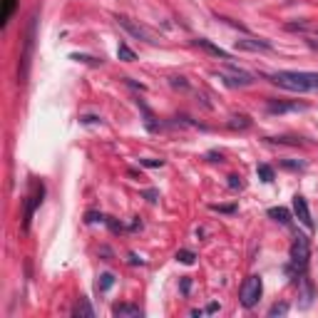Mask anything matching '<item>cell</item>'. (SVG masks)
<instances>
[{"instance_id": "cell-1", "label": "cell", "mask_w": 318, "mask_h": 318, "mask_svg": "<svg viewBox=\"0 0 318 318\" xmlns=\"http://www.w3.org/2000/svg\"><path fill=\"white\" fill-rule=\"evenodd\" d=\"M266 80H271L276 87L289 90V92H316L318 90V72L278 70V72H268Z\"/></svg>"}, {"instance_id": "cell-2", "label": "cell", "mask_w": 318, "mask_h": 318, "mask_svg": "<svg viewBox=\"0 0 318 318\" xmlns=\"http://www.w3.org/2000/svg\"><path fill=\"white\" fill-rule=\"evenodd\" d=\"M289 259H291V264L286 266V271L293 273V276H303V271L308 266V259H311V246H308V238L303 234H298L293 238V244L289 249Z\"/></svg>"}, {"instance_id": "cell-3", "label": "cell", "mask_w": 318, "mask_h": 318, "mask_svg": "<svg viewBox=\"0 0 318 318\" xmlns=\"http://www.w3.org/2000/svg\"><path fill=\"white\" fill-rule=\"evenodd\" d=\"M261 293H264V281H261V276L254 273V276H249L246 281L241 284V291H238V301H241L244 308H254V306L259 303Z\"/></svg>"}, {"instance_id": "cell-4", "label": "cell", "mask_w": 318, "mask_h": 318, "mask_svg": "<svg viewBox=\"0 0 318 318\" xmlns=\"http://www.w3.org/2000/svg\"><path fill=\"white\" fill-rule=\"evenodd\" d=\"M117 23L122 25L132 37H137V40H144V43H149V45H157L159 43V37L152 32V30H147L144 25H139V23H134V20H130L127 15H117Z\"/></svg>"}, {"instance_id": "cell-5", "label": "cell", "mask_w": 318, "mask_h": 318, "mask_svg": "<svg viewBox=\"0 0 318 318\" xmlns=\"http://www.w3.org/2000/svg\"><path fill=\"white\" fill-rule=\"evenodd\" d=\"M219 77L229 87H249V85H254V75L246 72V70H238V67H229V72H221Z\"/></svg>"}, {"instance_id": "cell-6", "label": "cell", "mask_w": 318, "mask_h": 318, "mask_svg": "<svg viewBox=\"0 0 318 318\" xmlns=\"http://www.w3.org/2000/svg\"><path fill=\"white\" fill-rule=\"evenodd\" d=\"M43 194H45V189H43V184H35L32 186V194L27 196V207H25V219H23V229L27 231L30 229V221H32V214H35V209L43 204Z\"/></svg>"}, {"instance_id": "cell-7", "label": "cell", "mask_w": 318, "mask_h": 318, "mask_svg": "<svg viewBox=\"0 0 318 318\" xmlns=\"http://www.w3.org/2000/svg\"><path fill=\"white\" fill-rule=\"evenodd\" d=\"M293 214H296V219H298L306 229H313V219H311V209H308L306 196H301V194L293 196Z\"/></svg>"}, {"instance_id": "cell-8", "label": "cell", "mask_w": 318, "mask_h": 318, "mask_svg": "<svg viewBox=\"0 0 318 318\" xmlns=\"http://www.w3.org/2000/svg\"><path fill=\"white\" fill-rule=\"evenodd\" d=\"M236 50H271V43H266V40H256V37H241V40H236L234 43Z\"/></svg>"}, {"instance_id": "cell-9", "label": "cell", "mask_w": 318, "mask_h": 318, "mask_svg": "<svg viewBox=\"0 0 318 318\" xmlns=\"http://www.w3.org/2000/svg\"><path fill=\"white\" fill-rule=\"evenodd\" d=\"M296 109H306V105H301V102H278V100H268V105H266V112H268V114L296 112Z\"/></svg>"}, {"instance_id": "cell-10", "label": "cell", "mask_w": 318, "mask_h": 318, "mask_svg": "<svg viewBox=\"0 0 318 318\" xmlns=\"http://www.w3.org/2000/svg\"><path fill=\"white\" fill-rule=\"evenodd\" d=\"M194 45H196V48H204L209 55H214V57H219V60H231V55H229L224 48L214 45L212 40H207V37H196V40H194Z\"/></svg>"}, {"instance_id": "cell-11", "label": "cell", "mask_w": 318, "mask_h": 318, "mask_svg": "<svg viewBox=\"0 0 318 318\" xmlns=\"http://www.w3.org/2000/svg\"><path fill=\"white\" fill-rule=\"evenodd\" d=\"M112 316H117V318H142L144 311L139 306H132V303H117V306H112Z\"/></svg>"}, {"instance_id": "cell-12", "label": "cell", "mask_w": 318, "mask_h": 318, "mask_svg": "<svg viewBox=\"0 0 318 318\" xmlns=\"http://www.w3.org/2000/svg\"><path fill=\"white\" fill-rule=\"evenodd\" d=\"M72 316H77V318H95V311H92L87 298H80L75 303V308H72Z\"/></svg>"}, {"instance_id": "cell-13", "label": "cell", "mask_w": 318, "mask_h": 318, "mask_svg": "<svg viewBox=\"0 0 318 318\" xmlns=\"http://www.w3.org/2000/svg\"><path fill=\"white\" fill-rule=\"evenodd\" d=\"M268 216H271L273 221H278V224H284V226L291 224V214H289V209H284V207H273V209H268Z\"/></svg>"}, {"instance_id": "cell-14", "label": "cell", "mask_w": 318, "mask_h": 318, "mask_svg": "<svg viewBox=\"0 0 318 318\" xmlns=\"http://www.w3.org/2000/svg\"><path fill=\"white\" fill-rule=\"evenodd\" d=\"M229 127L231 130H249L251 127V119L246 114H234V117H229Z\"/></svg>"}, {"instance_id": "cell-15", "label": "cell", "mask_w": 318, "mask_h": 318, "mask_svg": "<svg viewBox=\"0 0 318 318\" xmlns=\"http://www.w3.org/2000/svg\"><path fill=\"white\" fill-rule=\"evenodd\" d=\"M15 5H18V0H3V15H0V25H8V20L13 18L15 13Z\"/></svg>"}, {"instance_id": "cell-16", "label": "cell", "mask_w": 318, "mask_h": 318, "mask_svg": "<svg viewBox=\"0 0 318 318\" xmlns=\"http://www.w3.org/2000/svg\"><path fill=\"white\" fill-rule=\"evenodd\" d=\"M117 57L122 60V62H134V60H137L134 50H132L130 45H125V43H119V48H117Z\"/></svg>"}, {"instance_id": "cell-17", "label": "cell", "mask_w": 318, "mask_h": 318, "mask_svg": "<svg viewBox=\"0 0 318 318\" xmlns=\"http://www.w3.org/2000/svg\"><path fill=\"white\" fill-rule=\"evenodd\" d=\"M256 174H259L264 182H273V177H276L273 167H268V164H259V167H256Z\"/></svg>"}, {"instance_id": "cell-18", "label": "cell", "mask_w": 318, "mask_h": 318, "mask_svg": "<svg viewBox=\"0 0 318 318\" xmlns=\"http://www.w3.org/2000/svg\"><path fill=\"white\" fill-rule=\"evenodd\" d=\"M112 286H114V276H112V273H102L100 281H97V289H100V291H109Z\"/></svg>"}, {"instance_id": "cell-19", "label": "cell", "mask_w": 318, "mask_h": 318, "mask_svg": "<svg viewBox=\"0 0 318 318\" xmlns=\"http://www.w3.org/2000/svg\"><path fill=\"white\" fill-rule=\"evenodd\" d=\"M289 313V303H273L271 308H268V316L271 318H276V316H286Z\"/></svg>"}, {"instance_id": "cell-20", "label": "cell", "mask_w": 318, "mask_h": 318, "mask_svg": "<svg viewBox=\"0 0 318 318\" xmlns=\"http://www.w3.org/2000/svg\"><path fill=\"white\" fill-rule=\"evenodd\" d=\"M177 261H179V264H186V266H191V264L196 261V256H194L191 251L182 249V251H177Z\"/></svg>"}, {"instance_id": "cell-21", "label": "cell", "mask_w": 318, "mask_h": 318, "mask_svg": "<svg viewBox=\"0 0 318 318\" xmlns=\"http://www.w3.org/2000/svg\"><path fill=\"white\" fill-rule=\"evenodd\" d=\"M226 179H229V182H226V184H229V189H234V191H236V189H244V179L238 177V174H229Z\"/></svg>"}, {"instance_id": "cell-22", "label": "cell", "mask_w": 318, "mask_h": 318, "mask_svg": "<svg viewBox=\"0 0 318 318\" xmlns=\"http://www.w3.org/2000/svg\"><path fill=\"white\" fill-rule=\"evenodd\" d=\"M212 212H219V214H234L236 207H234V204H212Z\"/></svg>"}, {"instance_id": "cell-23", "label": "cell", "mask_w": 318, "mask_h": 318, "mask_svg": "<svg viewBox=\"0 0 318 318\" xmlns=\"http://www.w3.org/2000/svg\"><path fill=\"white\" fill-rule=\"evenodd\" d=\"M85 221H87V224H95V221H107V216H102V214H97V212H87V214H85Z\"/></svg>"}, {"instance_id": "cell-24", "label": "cell", "mask_w": 318, "mask_h": 318, "mask_svg": "<svg viewBox=\"0 0 318 318\" xmlns=\"http://www.w3.org/2000/svg\"><path fill=\"white\" fill-rule=\"evenodd\" d=\"M139 164H144V167H164V159H139Z\"/></svg>"}, {"instance_id": "cell-25", "label": "cell", "mask_w": 318, "mask_h": 318, "mask_svg": "<svg viewBox=\"0 0 318 318\" xmlns=\"http://www.w3.org/2000/svg\"><path fill=\"white\" fill-rule=\"evenodd\" d=\"M172 87H179V90H186L189 87V82L184 77H172Z\"/></svg>"}, {"instance_id": "cell-26", "label": "cell", "mask_w": 318, "mask_h": 318, "mask_svg": "<svg viewBox=\"0 0 318 318\" xmlns=\"http://www.w3.org/2000/svg\"><path fill=\"white\" fill-rule=\"evenodd\" d=\"M281 164H284L286 169H303V167H306L303 162H291V159H284V162H281Z\"/></svg>"}, {"instance_id": "cell-27", "label": "cell", "mask_w": 318, "mask_h": 318, "mask_svg": "<svg viewBox=\"0 0 318 318\" xmlns=\"http://www.w3.org/2000/svg\"><path fill=\"white\" fill-rule=\"evenodd\" d=\"M207 159L209 162H224V154L221 152H207Z\"/></svg>"}, {"instance_id": "cell-28", "label": "cell", "mask_w": 318, "mask_h": 318, "mask_svg": "<svg viewBox=\"0 0 318 318\" xmlns=\"http://www.w3.org/2000/svg\"><path fill=\"white\" fill-rule=\"evenodd\" d=\"M286 30H308V23H289Z\"/></svg>"}, {"instance_id": "cell-29", "label": "cell", "mask_w": 318, "mask_h": 318, "mask_svg": "<svg viewBox=\"0 0 318 318\" xmlns=\"http://www.w3.org/2000/svg\"><path fill=\"white\" fill-rule=\"evenodd\" d=\"M144 196H147V202H157V199H159V194H157L154 189H147V191H144Z\"/></svg>"}, {"instance_id": "cell-30", "label": "cell", "mask_w": 318, "mask_h": 318, "mask_svg": "<svg viewBox=\"0 0 318 318\" xmlns=\"http://www.w3.org/2000/svg\"><path fill=\"white\" fill-rule=\"evenodd\" d=\"M189 289H191V281H189V276H184L182 278V293H189Z\"/></svg>"}, {"instance_id": "cell-31", "label": "cell", "mask_w": 318, "mask_h": 318, "mask_svg": "<svg viewBox=\"0 0 318 318\" xmlns=\"http://www.w3.org/2000/svg\"><path fill=\"white\" fill-rule=\"evenodd\" d=\"M130 264H132V266H137V264H139V266H142V264H144V261H142V259H139V256H137V254H130Z\"/></svg>"}, {"instance_id": "cell-32", "label": "cell", "mask_w": 318, "mask_h": 318, "mask_svg": "<svg viewBox=\"0 0 318 318\" xmlns=\"http://www.w3.org/2000/svg\"><path fill=\"white\" fill-rule=\"evenodd\" d=\"M100 254L105 256V261H109V259H112V251H109L107 246H102V249H100Z\"/></svg>"}, {"instance_id": "cell-33", "label": "cell", "mask_w": 318, "mask_h": 318, "mask_svg": "<svg viewBox=\"0 0 318 318\" xmlns=\"http://www.w3.org/2000/svg\"><path fill=\"white\" fill-rule=\"evenodd\" d=\"M216 311H219V303H209L207 306V313H216Z\"/></svg>"}, {"instance_id": "cell-34", "label": "cell", "mask_w": 318, "mask_h": 318, "mask_svg": "<svg viewBox=\"0 0 318 318\" xmlns=\"http://www.w3.org/2000/svg\"><path fill=\"white\" fill-rule=\"evenodd\" d=\"M82 122H85V125H92V122H100V119H97V117H82Z\"/></svg>"}]
</instances>
